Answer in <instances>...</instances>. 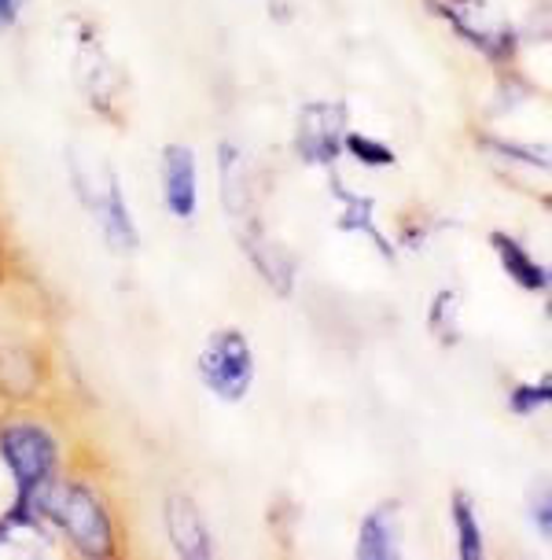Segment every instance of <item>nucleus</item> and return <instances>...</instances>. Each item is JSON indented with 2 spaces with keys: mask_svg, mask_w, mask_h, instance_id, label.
Returning a JSON list of instances; mask_svg holds the SVG:
<instances>
[{
  "mask_svg": "<svg viewBox=\"0 0 552 560\" xmlns=\"http://www.w3.org/2000/svg\"><path fill=\"white\" fill-rule=\"evenodd\" d=\"M336 196L343 199V218H339V225H343L347 233H365L387 258H395V247H390L387 240L379 236V225H376V218H373V199L350 192V188H343V185H336Z\"/></svg>",
  "mask_w": 552,
  "mask_h": 560,
  "instance_id": "9b49d317",
  "label": "nucleus"
},
{
  "mask_svg": "<svg viewBox=\"0 0 552 560\" xmlns=\"http://www.w3.org/2000/svg\"><path fill=\"white\" fill-rule=\"evenodd\" d=\"M239 244H244V252L250 255V262L258 266V273H262L280 295H291V284H295V262H291V255L284 247L273 244L255 222H247L239 229Z\"/></svg>",
  "mask_w": 552,
  "mask_h": 560,
  "instance_id": "0eeeda50",
  "label": "nucleus"
},
{
  "mask_svg": "<svg viewBox=\"0 0 552 560\" xmlns=\"http://www.w3.org/2000/svg\"><path fill=\"white\" fill-rule=\"evenodd\" d=\"M199 373L203 384L225 402H239L250 392V380H255V354L244 332L236 328H221L207 339L203 358H199Z\"/></svg>",
  "mask_w": 552,
  "mask_h": 560,
  "instance_id": "7ed1b4c3",
  "label": "nucleus"
},
{
  "mask_svg": "<svg viewBox=\"0 0 552 560\" xmlns=\"http://www.w3.org/2000/svg\"><path fill=\"white\" fill-rule=\"evenodd\" d=\"M19 12H23V0H0V26H12Z\"/></svg>",
  "mask_w": 552,
  "mask_h": 560,
  "instance_id": "dca6fc26",
  "label": "nucleus"
},
{
  "mask_svg": "<svg viewBox=\"0 0 552 560\" xmlns=\"http://www.w3.org/2000/svg\"><path fill=\"white\" fill-rule=\"evenodd\" d=\"M401 509L395 502L379 505L376 513L365 516L357 535V557L361 560H395L401 553V527H398Z\"/></svg>",
  "mask_w": 552,
  "mask_h": 560,
  "instance_id": "6e6552de",
  "label": "nucleus"
},
{
  "mask_svg": "<svg viewBox=\"0 0 552 560\" xmlns=\"http://www.w3.org/2000/svg\"><path fill=\"white\" fill-rule=\"evenodd\" d=\"M431 328L438 332L442 343H454L457 339V295L438 292L435 306H431Z\"/></svg>",
  "mask_w": 552,
  "mask_h": 560,
  "instance_id": "2eb2a0df",
  "label": "nucleus"
},
{
  "mask_svg": "<svg viewBox=\"0 0 552 560\" xmlns=\"http://www.w3.org/2000/svg\"><path fill=\"white\" fill-rule=\"evenodd\" d=\"M343 148L354 159H361V163H368V166H395V152H390L387 144H379V140H373V137L347 133L343 137Z\"/></svg>",
  "mask_w": 552,
  "mask_h": 560,
  "instance_id": "4468645a",
  "label": "nucleus"
},
{
  "mask_svg": "<svg viewBox=\"0 0 552 560\" xmlns=\"http://www.w3.org/2000/svg\"><path fill=\"white\" fill-rule=\"evenodd\" d=\"M454 524H457V549L465 560H483V532H479V520L471 513V502L465 494L454 498Z\"/></svg>",
  "mask_w": 552,
  "mask_h": 560,
  "instance_id": "f8f14e48",
  "label": "nucleus"
},
{
  "mask_svg": "<svg viewBox=\"0 0 552 560\" xmlns=\"http://www.w3.org/2000/svg\"><path fill=\"white\" fill-rule=\"evenodd\" d=\"M93 210L99 214V222H104V233H107L110 244L122 247V252H133L137 225H133V218H129L126 196H122V188H118L115 177H107V192L93 199Z\"/></svg>",
  "mask_w": 552,
  "mask_h": 560,
  "instance_id": "9d476101",
  "label": "nucleus"
},
{
  "mask_svg": "<svg viewBox=\"0 0 552 560\" xmlns=\"http://www.w3.org/2000/svg\"><path fill=\"white\" fill-rule=\"evenodd\" d=\"M45 516H52L67 538L89 557H107L115 549V532H110L107 509L99 505V498L89 487L70 483L56 494H48Z\"/></svg>",
  "mask_w": 552,
  "mask_h": 560,
  "instance_id": "f03ea898",
  "label": "nucleus"
},
{
  "mask_svg": "<svg viewBox=\"0 0 552 560\" xmlns=\"http://www.w3.org/2000/svg\"><path fill=\"white\" fill-rule=\"evenodd\" d=\"M166 527H169V542L180 557L188 560H207L214 553V542H210V532H207V520L203 513L196 509L192 498L185 494H174L166 502Z\"/></svg>",
  "mask_w": 552,
  "mask_h": 560,
  "instance_id": "423d86ee",
  "label": "nucleus"
},
{
  "mask_svg": "<svg viewBox=\"0 0 552 560\" xmlns=\"http://www.w3.org/2000/svg\"><path fill=\"white\" fill-rule=\"evenodd\" d=\"M549 398H552L549 380H541V384H516L508 392V406H512V413L530 417V413H538V409H545Z\"/></svg>",
  "mask_w": 552,
  "mask_h": 560,
  "instance_id": "ddd939ff",
  "label": "nucleus"
},
{
  "mask_svg": "<svg viewBox=\"0 0 552 560\" xmlns=\"http://www.w3.org/2000/svg\"><path fill=\"white\" fill-rule=\"evenodd\" d=\"M0 454L15 476L19 502L12 513V524H34L45 516L48 494H52V472H56V439L37 424H12L0 435Z\"/></svg>",
  "mask_w": 552,
  "mask_h": 560,
  "instance_id": "f257e3e1",
  "label": "nucleus"
},
{
  "mask_svg": "<svg viewBox=\"0 0 552 560\" xmlns=\"http://www.w3.org/2000/svg\"><path fill=\"white\" fill-rule=\"evenodd\" d=\"M163 192L166 207L174 218H192L199 203V182H196V155L185 144H166L163 152Z\"/></svg>",
  "mask_w": 552,
  "mask_h": 560,
  "instance_id": "39448f33",
  "label": "nucleus"
},
{
  "mask_svg": "<svg viewBox=\"0 0 552 560\" xmlns=\"http://www.w3.org/2000/svg\"><path fill=\"white\" fill-rule=\"evenodd\" d=\"M490 244H494V252L501 258V266H505V273L516 280L524 292H545L549 273H545V266H541L538 258L527 252V247H519L516 240L505 236V233H494V236H490Z\"/></svg>",
  "mask_w": 552,
  "mask_h": 560,
  "instance_id": "1a4fd4ad",
  "label": "nucleus"
},
{
  "mask_svg": "<svg viewBox=\"0 0 552 560\" xmlns=\"http://www.w3.org/2000/svg\"><path fill=\"white\" fill-rule=\"evenodd\" d=\"M343 148V107L309 104L298 115V155L306 163H331Z\"/></svg>",
  "mask_w": 552,
  "mask_h": 560,
  "instance_id": "20e7f679",
  "label": "nucleus"
}]
</instances>
